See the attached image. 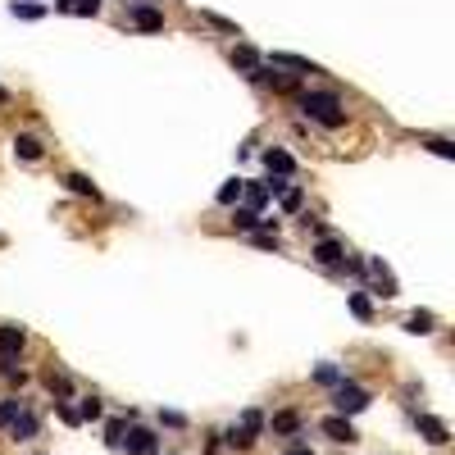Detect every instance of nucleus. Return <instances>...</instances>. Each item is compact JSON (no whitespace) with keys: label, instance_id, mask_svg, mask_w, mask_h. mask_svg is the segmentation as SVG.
I'll return each mask as SVG.
<instances>
[{"label":"nucleus","instance_id":"nucleus-1","mask_svg":"<svg viewBox=\"0 0 455 455\" xmlns=\"http://www.w3.org/2000/svg\"><path fill=\"white\" fill-rule=\"evenodd\" d=\"M296 105H301L305 119L323 123V128H342V123H346V110H342V96H337V91H305Z\"/></svg>","mask_w":455,"mask_h":455},{"label":"nucleus","instance_id":"nucleus-2","mask_svg":"<svg viewBox=\"0 0 455 455\" xmlns=\"http://www.w3.org/2000/svg\"><path fill=\"white\" fill-rule=\"evenodd\" d=\"M333 405H337V414H360V410H369V392L364 387H355V383H337V392H333Z\"/></svg>","mask_w":455,"mask_h":455},{"label":"nucleus","instance_id":"nucleus-3","mask_svg":"<svg viewBox=\"0 0 455 455\" xmlns=\"http://www.w3.org/2000/svg\"><path fill=\"white\" fill-rule=\"evenodd\" d=\"M360 274H369V283L378 287V296H396V278L383 259H360Z\"/></svg>","mask_w":455,"mask_h":455},{"label":"nucleus","instance_id":"nucleus-4","mask_svg":"<svg viewBox=\"0 0 455 455\" xmlns=\"http://www.w3.org/2000/svg\"><path fill=\"white\" fill-rule=\"evenodd\" d=\"M119 451H128V455H155V451H160V437H155L150 428H132L128 437L119 442Z\"/></svg>","mask_w":455,"mask_h":455},{"label":"nucleus","instance_id":"nucleus-5","mask_svg":"<svg viewBox=\"0 0 455 455\" xmlns=\"http://www.w3.org/2000/svg\"><path fill=\"white\" fill-rule=\"evenodd\" d=\"M314 259H319L323 269H346V259H351V255H346V246H342V241L323 237V241L314 246Z\"/></svg>","mask_w":455,"mask_h":455},{"label":"nucleus","instance_id":"nucleus-6","mask_svg":"<svg viewBox=\"0 0 455 455\" xmlns=\"http://www.w3.org/2000/svg\"><path fill=\"white\" fill-rule=\"evenodd\" d=\"M264 169L278 173V178H292V173H296V160H292L283 146H269V150H264Z\"/></svg>","mask_w":455,"mask_h":455},{"label":"nucleus","instance_id":"nucleus-7","mask_svg":"<svg viewBox=\"0 0 455 455\" xmlns=\"http://www.w3.org/2000/svg\"><path fill=\"white\" fill-rule=\"evenodd\" d=\"M414 423H419V432L432 442V447H447V442H451V428H447L442 419H432V414H419Z\"/></svg>","mask_w":455,"mask_h":455},{"label":"nucleus","instance_id":"nucleus-8","mask_svg":"<svg viewBox=\"0 0 455 455\" xmlns=\"http://www.w3.org/2000/svg\"><path fill=\"white\" fill-rule=\"evenodd\" d=\"M37 428H41V423H37V414H27V410H18L14 419H9V437H14V442L37 437Z\"/></svg>","mask_w":455,"mask_h":455},{"label":"nucleus","instance_id":"nucleus-9","mask_svg":"<svg viewBox=\"0 0 455 455\" xmlns=\"http://www.w3.org/2000/svg\"><path fill=\"white\" fill-rule=\"evenodd\" d=\"M23 342H27V333L18 323H5V328H0V355H14V360H18Z\"/></svg>","mask_w":455,"mask_h":455},{"label":"nucleus","instance_id":"nucleus-10","mask_svg":"<svg viewBox=\"0 0 455 455\" xmlns=\"http://www.w3.org/2000/svg\"><path fill=\"white\" fill-rule=\"evenodd\" d=\"M132 23H137L141 32H160L164 14H160V9H150V5H132Z\"/></svg>","mask_w":455,"mask_h":455},{"label":"nucleus","instance_id":"nucleus-11","mask_svg":"<svg viewBox=\"0 0 455 455\" xmlns=\"http://www.w3.org/2000/svg\"><path fill=\"white\" fill-rule=\"evenodd\" d=\"M323 432L333 442H355V428H351V419H346V414H328V419H323Z\"/></svg>","mask_w":455,"mask_h":455},{"label":"nucleus","instance_id":"nucleus-12","mask_svg":"<svg viewBox=\"0 0 455 455\" xmlns=\"http://www.w3.org/2000/svg\"><path fill=\"white\" fill-rule=\"evenodd\" d=\"M269 69H296V73H319L309 60H301V55H283V51H274L269 55Z\"/></svg>","mask_w":455,"mask_h":455},{"label":"nucleus","instance_id":"nucleus-13","mask_svg":"<svg viewBox=\"0 0 455 455\" xmlns=\"http://www.w3.org/2000/svg\"><path fill=\"white\" fill-rule=\"evenodd\" d=\"M14 155H18V160H27V164H37V160H41V141H37V137H14Z\"/></svg>","mask_w":455,"mask_h":455},{"label":"nucleus","instance_id":"nucleus-14","mask_svg":"<svg viewBox=\"0 0 455 455\" xmlns=\"http://www.w3.org/2000/svg\"><path fill=\"white\" fill-rule=\"evenodd\" d=\"M232 64H237V69H246V73H255L264 60H259V55L250 51V46H237V51H232Z\"/></svg>","mask_w":455,"mask_h":455},{"label":"nucleus","instance_id":"nucleus-15","mask_svg":"<svg viewBox=\"0 0 455 455\" xmlns=\"http://www.w3.org/2000/svg\"><path fill=\"white\" fill-rule=\"evenodd\" d=\"M64 182H69V191H77V196H101V191H96V182L91 178H86V173H69V178H64Z\"/></svg>","mask_w":455,"mask_h":455},{"label":"nucleus","instance_id":"nucleus-16","mask_svg":"<svg viewBox=\"0 0 455 455\" xmlns=\"http://www.w3.org/2000/svg\"><path fill=\"white\" fill-rule=\"evenodd\" d=\"M405 333H432V314L428 309H414V314L405 319Z\"/></svg>","mask_w":455,"mask_h":455},{"label":"nucleus","instance_id":"nucleus-17","mask_svg":"<svg viewBox=\"0 0 455 455\" xmlns=\"http://www.w3.org/2000/svg\"><path fill=\"white\" fill-rule=\"evenodd\" d=\"M237 200H241V178H232L219 187V205H237Z\"/></svg>","mask_w":455,"mask_h":455},{"label":"nucleus","instance_id":"nucleus-18","mask_svg":"<svg viewBox=\"0 0 455 455\" xmlns=\"http://www.w3.org/2000/svg\"><path fill=\"white\" fill-rule=\"evenodd\" d=\"M314 383L337 387V383H342V369H337V364H319V369H314Z\"/></svg>","mask_w":455,"mask_h":455},{"label":"nucleus","instance_id":"nucleus-19","mask_svg":"<svg viewBox=\"0 0 455 455\" xmlns=\"http://www.w3.org/2000/svg\"><path fill=\"white\" fill-rule=\"evenodd\" d=\"M351 314L355 319H373V305H369V296H364V292H351Z\"/></svg>","mask_w":455,"mask_h":455},{"label":"nucleus","instance_id":"nucleus-20","mask_svg":"<svg viewBox=\"0 0 455 455\" xmlns=\"http://www.w3.org/2000/svg\"><path fill=\"white\" fill-rule=\"evenodd\" d=\"M241 428H246L250 437H259V432H264V414H259V410H246V414H241Z\"/></svg>","mask_w":455,"mask_h":455},{"label":"nucleus","instance_id":"nucleus-21","mask_svg":"<svg viewBox=\"0 0 455 455\" xmlns=\"http://www.w3.org/2000/svg\"><path fill=\"white\" fill-rule=\"evenodd\" d=\"M296 428H301V414H292V410L274 414V432H296Z\"/></svg>","mask_w":455,"mask_h":455},{"label":"nucleus","instance_id":"nucleus-22","mask_svg":"<svg viewBox=\"0 0 455 455\" xmlns=\"http://www.w3.org/2000/svg\"><path fill=\"white\" fill-rule=\"evenodd\" d=\"M224 442H228V447H250V442H255V437H250V432L241 428V423H232V428L224 432Z\"/></svg>","mask_w":455,"mask_h":455},{"label":"nucleus","instance_id":"nucleus-23","mask_svg":"<svg viewBox=\"0 0 455 455\" xmlns=\"http://www.w3.org/2000/svg\"><path fill=\"white\" fill-rule=\"evenodd\" d=\"M77 419H101V401H96V396H82V405H77Z\"/></svg>","mask_w":455,"mask_h":455},{"label":"nucleus","instance_id":"nucleus-24","mask_svg":"<svg viewBox=\"0 0 455 455\" xmlns=\"http://www.w3.org/2000/svg\"><path fill=\"white\" fill-rule=\"evenodd\" d=\"M301 205H305V196H301L296 187H287V191H283V210H287V214H296Z\"/></svg>","mask_w":455,"mask_h":455},{"label":"nucleus","instance_id":"nucleus-25","mask_svg":"<svg viewBox=\"0 0 455 455\" xmlns=\"http://www.w3.org/2000/svg\"><path fill=\"white\" fill-rule=\"evenodd\" d=\"M9 14H14V18H41L46 9L41 5H18V0H14V5H9Z\"/></svg>","mask_w":455,"mask_h":455},{"label":"nucleus","instance_id":"nucleus-26","mask_svg":"<svg viewBox=\"0 0 455 455\" xmlns=\"http://www.w3.org/2000/svg\"><path fill=\"white\" fill-rule=\"evenodd\" d=\"M428 150H432V155H442V160H455V146H451L447 137H432V141H428Z\"/></svg>","mask_w":455,"mask_h":455},{"label":"nucleus","instance_id":"nucleus-27","mask_svg":"<svg viewBox=\"0 0 455 455\" xmlns=\"http://www.w3.org/2000/svg\"><path fill=\"white\" fill-rule=\"evenodd\" d=\"M232 224H237V228H259V214H255V210H237Z\"/></svg>","mask_w":455,"mask_h":455},{"label":"nucleus","instance_id":"nucleus-28","mask_svg":"<svg viewBox=\"0 0 455 455\" xmlns=\"http://www.w3.org/2000/svg\"><path fill=\"white\" fill-rule=\"evenodd\" d=\"M105 442L119 451V442H123V419H110V428H105Z\"/></svg>","mask_w":455,"mask_h":455},{"label":"nucleus","instance_id":"nucleus-29","mask_svg":"<svg viewBox=\"0 0 455 455\" xmlns=\"http://www.w3.org/2000/svg\"><path fill=\"white\" fill-rule=\"evenodd\" d=\"M18 410H23V401H5L0 405V428H9V419H14Z\"/></svg>","mask_w":455,"mask_h":455},{"label":"nucleus","instance_id":"nucleus-30","mask_svg":"<svg viewBox=\"0 0 455 455\" xmlns=\"http://www.w3.org/2000/svg\"><path fill=\"white\" fill-rule=\"evenodd\" d=\"M255 246H264V250H278V232L259 228V232H255Z\"/></svg>","mask_w":455,"mask_h":455},{"label":"nucleus","instance_id":"nucleus-31","mask_svg":"<svg viewBox=\"0 0 455 455\" xmlns=\"http://www.w3.org/2000/svg\"><path fill=\"white\" fill-rule=\"evenodd\" d=\"M160 419H164V423H169V428H187V414H178V410H164V414H160Z\"/></svg>","mask_w":455,"mask_h":455},{"label":"nucleus","instance_id":"nucleus-32","mask_svg":"<svg viewBox=\"0 0 455 455\" xmlns=\"http://www.w3.org/2000/svg\"><path fill=\"white\" fill-rule=\"evenodd\" d=\"M264 191H269V196H283V191H287V178H269Z\"/></svg>","mask_w":455,"mask_h":455},{"label":"nucleus","instance_id":"nucleus-33","mask_svg":"<svg viewBox=\"0 0 455 455\" xmlns=\"http://www.w3.org/2000/svg\"><path fill=\"white\" fill-rule=\"evenodd\" d=\"M73 9H77V14H101V0H77Z\"/></svg>","mask_w":455,"mask_h":455},{"label":"nucleus","instance_id":"nucleus-34","mask_svg":"<svg viewBox=\"0 0 455 455\" xmlns=\"http://www.w3.org/2000/svg\"><path fill=\"white\" fill-rule=\"evenodd\" d=\"M205 18H210L214 27H224V32H237V23H228V18H219V14H205Z\"/></svg>","mask_w":455,"mask_h":455},{"label":"nucleus","instance_id":"nucleus-35","mask_svg":"<svg viewBox=\"0 0 455 455\" xmlns=\"http://www.w3.org/2000/svg\"><path fill=\"white\" fill-rule=\"evenodd\" d=\"M60 419H64V423H82V419H77V410H73V405H60Z\"/></svg>","mask_w":455,"mask_h":455},{"label":"nucleus","instance_id":"nucleus-36","mask_svg":"<svg viewBox=\"0 0 455 455\" xmlns=\"http://www.w3.org/2000/svg\"><path fill=\"white\" fill-rule=\"evenodd\" d=\"M283 455H314L309 447H292V451H283Z\"/></svg>","mask_w":455,"mask_h":455},{"label":"nucleus","instance_id":"nucleus-37","mask_svg":"<svg viewBox=\"0 0 455 455\" xmlns=\"http://www.w3.org/2000/svg\"><path fill=\"white\" fill-rule=\"evenodd\" d=\"M5 101H9V91H5V86H0V105H5Z\"/></svg>","mask_w":455,"mask_h":455},{"label":"nucleus","instance_id":"nucleus-38","mask_svg":"<svg viewBox=\"0 0 455 455\" xmlns=\"http://www.w3.org/2000/svg\"><path fill=\"white\" fill-rule=\"evenodd\" d=\"M64 5H69V0H64Z\"/></svg>","mask_w":455,"mask_h":455}]
</instances>
